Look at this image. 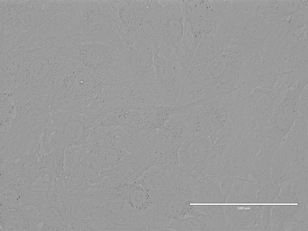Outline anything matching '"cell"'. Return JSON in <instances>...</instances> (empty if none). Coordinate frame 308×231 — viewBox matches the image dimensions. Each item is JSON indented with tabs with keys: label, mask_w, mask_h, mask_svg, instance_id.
<instances>
[{
	"label": "cell",
	"mask_w": 308,
	"mask_h": 231,
	"mask_svg": "<svg viewBox=\"0 0 308 231\" xmlns=\"http://www.w3.org/2000/svg\"><path fill=\"white\" fill-rule=\"evenodd\" d=\"M61 72V100L64 109L72 110L101 94L110 85L106 75L68 59Z\"/></svg>",
	"instance_id": "cell-1"
},
{
	"label": "cell",
	"mask_w": 308,
	"mask_h": 231,
	"mask_svg": "<svg viewBox=\"0 0 308 231\" xmlns=\"http://www.w3.org/2000/svg\"><path fill=\"white\" fill-rule=\"evenodd\" d=\"M126 50L119 36L108 43L76 44L72 49L70 58L94 72L112 78H122L123 73L120 61Z\"/></svg>",
	"instance_id": "cell-2"
},
{
	"label": "cell",
	"mask_w": 308,
	"mask_h": 231,
	"mask_svg": "<svg viewBox=\"0 0 308 231\" xmlns=\"http://www.w3.org/2000/svg\"><path fill=\"white\" fill-rule=\"evenodd\" d=\"M117 14L108 1L88 0L81 8L82 30L87 43L109 42L119 36Z\"/></svg>",
	"instance_id": "cell-3"
},
{
	"label": "cell",
	"mask_w": 308,
	"mask_h": 231,
	"mask_svg": "<svg viewBox=\"0 0 308 231\" xmlns=\"http://www.w3.org/2000/svg\"><path fill=\"white\" fill-rule=\"evenodd\" d=\"M291 87L288 80H283L273 88L253 89L244 102L246 124L252 130H265L275 110Z\"/></svg>",
	"instance_id": "cell-4"
},
{
	"label": "cell",
	"mask_w": 308,
	"mask_h": 231,
	"mask_svg": "<svg viewBox=\"0 0 308 231\" xmlns=\"http://www.w3.org/2000/svg\"><path fill=\"white\" fill-rule=\"evenodd\" d=\"M154 83L162 97L163 105H179L183 78L174 52L163 50L154 56Z\"/></svg>",
	"instance_id": "cell-5"
},
{
	"label": "cell",
	"mask_w": 308,
	"mask_h": 231,
	"mask_svg": "<svg viewBox=\"0 0 308 231\" xmlns=\"http://www.w3.org/2000/svg\"><path fill=\"white\" fill-rule=\"evenodd\" d=\"M190 134L186 125L169 120L157 132L152 154L156 165L162 167L178 166L180 146Z\"/></svg>",
	"instance_id": "cell-6"
},
{
	"label": "cell",
	"mask_w": 308,
	"mask_h": 231,
	"mask_svg": "<svg viewBox=\"0 0 308 231\" xmlns=\"http://www.w3.org/2000/svg\"><path fill=\"white\" fill-rule=\"evenodd\" d=\"M84 145L88 151L99 159L102 164L101 168L130 155L123 146L113 127L92 128Z\"/></svg>",
	"instance_id": "cell-7"
},
{
	"label": "cell",
	"mask_w": 308,
	"mask_h": 231,
	"mask_svg": "<svg viewBox=\"0 0 308 231\" xmlns=\"http://www.w3.org/2000/svg\"><path fill=\"white\" fill-rule=\"evenodd\" d=\"M288 72L281 57L266 56L259 58L246 70L243 77L245 85L252 89L274 88Z\"/></svg>",
	"instance_id": "cell-8"
},
{
	"label": "cell",
	"mask_w": 308,
	"mask_h": 231,
	"mask_svg": "<svg viewBox=\"0 0 308 231\" xmlns=\"http://www.w3.org/2000/svg\"><path fill=\"white\" fill-rule=\"evenodd\" d=\"M299 94L289 90L286 93L274 112L267 127L266 135L269 139L284 140L291 129L298 114Z\"/></svg>",
	"instance_id": "cell-9"
},
{
	"label": "cell",
	"mask_w": 308,
	"mask_h": 231,
	"mask_svg": "<svg viewBox=\"0 0 308 231\" xmlns=\"http://www.w3.org/2000/svg\"><path fill=\"white\" fill-rule=\"evenodd\" d=\"M115 128L123 146L130 155L145 159L152 156L158 131L133 125Z\"/></svg>",
	"instance_id": "cell-10"
},
{
	"label": "cell",
	"mask_w": 308,
	"mask_h": 231,
	"mask_svg": "<svg viewBox=\"0 0 308 231\" xmlns=\"http://www.w3.org/2000/svg\"><path fill=\"white\" fill-rule=\"evenodd\" d=\"M212 145L208 135L201 133L190 134L182 142L179 149L180 170L189 172L200 166L208 155Z\"/></svg>",
	"instance_id": "cell-11"
},
{
	"label": "cell",
	"mask_w": 308,
	"mask_h": 231,
	"mask_svg": "<svg viewBox=\"0 0 308 231\" xmlns=\"http://www.w3.org/2000/svg\"><path fill=\"white\" fill-rule=\"evenodd\" d=\"M179 110L177 106H135L130 110V121L132 125L150 128L158 131Z\"/></svg>",
	"instance_id": "cell-12"
},
{
	"label": "cell",
	"mask_w": 308,
	"mask_h": 231,
	"mask_svg": "<svg viewBox=\"0 0 308 231\" xmlns=\"http://www.w3.org/2000/svg\"><path fill=\"white\" fill-rule=\"evenodd\" d=\"M176 177V175L168 173L154 165L146 171L137 181L149 192L156 207L174 190Z\"/></svg>",
	"instance_id": "cell-13"
},
{
	"label": "cell",
	"mask_w": 308,
	"mask_h": 231,
	"mask_svg": "<svg viewBox=\"0 0 308 231\" xmlns=\"http://www.w3.org/2000/svg\"><path fill=\"white\" fill-rule=\"evenodd\" d=\"M162 4L161 35L165 45L175 49L181 43L184 32V18L180 1Z\"/></svg>",
	"instance_id": "cell-14"
},
{
	"label": "cell",
	"mask_w": 308,
	"mask_h": 231,
	"mask_svg": "<svg viewBox=\"0 0 308 231\" xmlns=\"http://www.w3.org/2000/svg\"><path fill=\"white\" fill-rule=\"evenodd\" d=\"M154 165L151 158L145 159L130 155L101 169L102 177L111 176L121 183L136 181L147 170Z\"/></svg>",
	"instance_id": "cell-15"
},
{
	"label": "cell",
	"mask_w": 308,
	"mask_h": 231,
	"mask_svg": "<svg viewBox=\"0 0 308 231\" xmlns=\"http://www.w3.org/2000/svg\"><path fill=\"white\" fill-rule=\"evenodd\" d=\"M122 97L132 106L163 104L162 97L154 82L126 81L122 86Z\"/></svg>",
	"instance_id": "cell-16"
},
{
	"label": "cell",
	"mask_w": 308,
	"mask_h": 231,
	"mask_svg": "<svg viewBox=\"0 0 308 231\" xmlns=\"http://www.w3.org/2000/svg\"><path fill=\"white\" fill-rule=\"evenodd\" d=\"M289 161H307L308 156V123L303 116H297L284 140Z\"/></svg>",
	"instance_id": "cell-17"
},
{
	"label": "cell",
	"mask_w": 308,
	"mask_h": 231,
	"mask_svg": "<svg viewBox=\"0 0 308 231\" xmlns=\"http://www.w3.org/2000/svg\"><path fill=\"white\" fill-rule=\"evenodd\" d=\"M124 198L133 207L144 214L147 224L156 219V213L151 196L137 181L125 184Z\"/></svg>",
	"instance_id": "cell-18"
},
{
	"label": "cell",
	"mask_w": 308,
	"mask_h": 231,
	"mask_svg": "<svg viewBox=\"0 0 308 231\" xmlns=\"http://www.w3.org/2000/svg\"><path fill=\"white\" fill-rule=\"evenodd\" d=\"M240 127L237 120L229 118L219 131L217 139L208 155L211 161L219 162L224 154L236 140Z\"/></svg>",
	"instance_id": "cell-19"
},
{
	"label": "cell",
	"mask_w": 308,
	"mask_h": 231,
	"mask_svg": "<svg viewBox=\"0 0 308 231\" xmlns=\"http://www.w3.org/2000/svg\"><path fill=\"white\" fill-rule=\"evenodd\" d=\"M308 91L306 85L300 96L298 103V114L303 116L308 120Z\"/></svg>",
	"instance_id": "cell-20"
}]
</instances>
